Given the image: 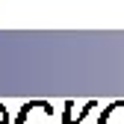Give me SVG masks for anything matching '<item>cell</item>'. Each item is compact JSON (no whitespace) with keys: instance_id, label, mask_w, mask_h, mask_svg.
Segmentation results:
<instances>
[{"instance_id":"cell-1","label":"cell","mask_w":124,"mask_h":124,"mask_svg":"<svg viewBox=\"0 0 124 124\" xmlns=\"http://www.w3.org/2000/svg\"><path fill=\"white\" fill-rule=\"evenodd\" d=\"M56 115L50 101H27L15 115V124H59Z\"/></svg>"},{"instance_id":"cell-2","label":"cell","mask_w":124,"mask_h":124,"mask_svg":"<svg viewBox=\"0 0 124 124\" xmlns=\"http://www.w3.org/2000/svg\"><path fill=\"white\" fill-rule=\"evenodd\" d=\"M98 109V101H89L83 109H77L74 101H65V106H62V115H59V124H86V118Z\"/></svg>"},{"instance_id":"cell-3","label":"cell","mask_w":124,"mask_h":124,"mask_svg":"<svg viewBox=\"0 0 124 124\" xmlns=\"http://www.w3.org/2000/svg\"><path fill=\"white\" fill-rule=\"evenodd\" d=\"M98 124H124V101H112L103 106Z\"/></svg>"},{"instance_id":"cell-4","label":"cell","mask_w":124,"mask_h":124,"mask_svg":"<svg viewBox=\"0 0 124 124\" xmlns=\"http://www.w3.org/2000/svg\"><path fill=\"white\" fill-rule=\"evenodd\" d=\"M0 124H12V115H9V109L3 103H0Z\"/></svg>"}]
</instances>
